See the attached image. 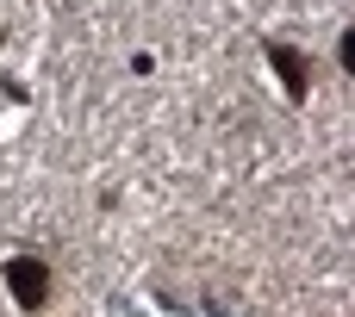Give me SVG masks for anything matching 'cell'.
<instances>
[{
	"mask_svg": "<svg viewBox=\"0 0 355 317\" xmlns=\"http://www.w3.org/2000/svg\"><path fill=\"white\" fill-rule=\"evenodd\" d=\"M12 280H19V299H25V305H31V299H44V268L19 262V268H12Z\"/></svg>",
	"mask_w": 355,
	"mask_h": 317,
	"instance_id": "1",
	"label": "cell"
}]
</instances>
